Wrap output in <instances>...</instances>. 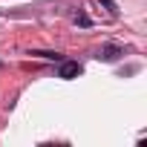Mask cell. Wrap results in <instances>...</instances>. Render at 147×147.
Here are the masks:
<instances>
[{
    "mask_svg": "<svg viewBox=\"0 0 147 147\" xmlns=\"http://www.w3.org/2000/svg\"><path fill=\"white\" fill-rule=\"evenodd\" d=\"M81 72V63L78 61H61V69H58V75L63 78V81H72Z\"/></svg>",
    "mask_w": 147,
    "mask_h": 147,
    "instance_id": "cell-1",
    "label": "cell"
},
{
    "mask_svg": "<svg viewBox=\"0 0 147 147\" xmlns=\"http://www.w3.org/2000/svg\"><path fill=\"white\" fill-rule=\"evenodd\" d=\"M121 55H124V49H121V46H115V43H107L104 49H98V58H101V61H107V63L118 61Z\"/></svg>",
    "mask_w": 147,
    "mask_h": 147,
    "instance_id": "cell-2",
    "label": "cell"
},
{
    "mask_svg": "<svg viewBox=\"0 0 147 147\" xmlns=\"http://www.w3.org/2000/svg\"><path fill=\"white\" fill-rule=\"evenodd\" d=\"M32 55H38V58H46V61H58V63L63 61V55H61V52H32Z\"/></svg>",
    "mask_w": 147,
    "mask_h": 147,
    "instance_id": "cell-3",
    "label": "cell"
},
{
    "mask_svg": "<svg viewBox=\"0 0 147 147\" xmlns=\"http://www.w3.org/2000/svg\"><path fill=\"white\" fill-rule=\"evenodd\" d=\"M101 3L110 9V15H118V9H115V3H113V0H101Z\"/></svg>",
    "mask_w": 147,
    "mask_h": 147,
    "instance_id": "cell-4",
    "label": "cell"
},
{
    "mask_svg": "<svg viewBox=\"0 0 147 147\" xmlns=\"http://www.w3.org/2000/svg\"><path fill=\"white\" fill-rule=\"evenodd\" d=\"M75 20H78V23H81V26H90V18H87V15H78V18H75Z\"/></svg>",
    "mask_w": 147,
    "mask_h": 147,
    "instance_id": "cell-5",
    "label": "cell"
}]
</instances>
